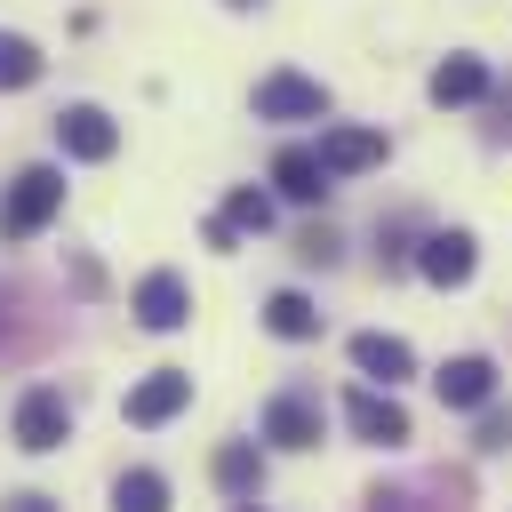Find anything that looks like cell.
I'll return each mask as SVG.
<instances>
[{"mask_svg": "<svg viewBox=\"0 0 512 512\" xmlns=\"http://www.w3.org/2000/svg\"><path fill=\"white\" fill-rule=\"evenodd\" d=\"M56 208H64V176H56V168H24V176L8 184V200H0V240H32V232H48Z\"/></svg>", "mask_w": 512, "mask_h": 512, "instance_id": "6da1fadb", "label": "cell"}, {"mask_svg": "<svg viewBox=\"0 0 512 512\" xmlns=\"http://www.w3.org/2000/svg\"><path fill=\"white\" fill-rule=\"evenodd\" d=\"M64 432H72L64 392H56V384H32V392L16 400V448H24V456H48V448H64Z\"/></svg>", "mask_w": 512, "mask_h": 512, "instance_id": "7a4b0ae2", "label": "cell"}, {"mask_svg": "<svg viewBox=\"0 0 512 512\" xmlns=\"http://www.w3.org/2000/svg\"><path fill=\"white\" fill-rule=\"evenodd\" d=\"M256 120H328V88L304 72H264L256 80Z\"/></svg>", "mask_w": 512, "mask_h": 512, "instance_id": "3957f363", "label": "cell"}, {"mask_svg": "<svg viewBox=\"0 0 512 512\" xmlns=\"http://www.w3.org/2000/svg\"><path fill=\"white\" fill-rule=\"evenodd\" d=\"M56 144H64V160H112L120 152V128H112L104 104H64L56 112Z\"/></svg>", "mask_w": 512, "mask_h": 512, "instance_id": "277c9868", "label": "cell"}, {"mask_svg": "<svg viewBox=\"0 0 512 512\" xmlns=\"http://www.w3.org/2000/svg\"><path fill=\"white\" fill-rule=\"evenodd\" d=\"M344 424H352L368 448H400V440H408V408H400L392 392H368V384L344 400Z\"/></svg>", "mask_w": 512, "mask_h": 512, "instance_id": "5b68a950", "label": "cell"}, {"mask_svg": "<svg viewBox=\"0 0 512 512\" xmlns=\"http://www.w3.org/2000/svg\"><path fill=\"white\" fill-rule=\"evenodd\" d=\"M384 136L376 128H320V168L328 176H368V168H384Z\"/></svg>", "mask_w": 512, "mask_h": 512, "instance_id": "8992f818", "label": "cell"}, {"mask_svg": "<svg viewBox=\"0 0 512 512\" xmlns=\"http://www.w3.org/2000/svg\"><path fill=\"white\" fill-rule=\"evenodd\" d=\"M128 312H136L152 336H168V328H184V320H192V296H184V280H176V272H144Z\"/></svg>", "mask_w": 512, "mask_h": 512, "instance_id": "52a82bcc", "label": "cell"}, {"mask_svg": "<svg viewBox=\"0 0 512 512\" xmlns=\"http://www.w3.org/2000/svg\"><path fill=\"white\" fill-rule=\"evenodd\" d=\"M432 392H440V408H488V392H496V360H480V352H456V360H440Z\"/></svg>", "mask_w": 512, "mask_h": 512, "instance_id": "ba28073f", "label": "cell"}, {"mask_svg": "<svg viewBox=\"0 0 512 512\" xmlns=\"http://www.w3.org/2000/svg\"><path fill=\"white\" fill-rule=\"evenodd\" d=\"M184 400H192V376H184V368H152V376H144V384L128 392V408H120V416L152 432V424H168V416H176Z\"/></svg>", "mask_w": 512, "mask_h": 512, "instance_id": "9c48e42d", "label": "cell"}, {"mask_svg": "<svg viewBox=\"0 0 512 512\" xmlns=\"http://www.w3.org/2000/svg\"><path fill=\"white\" fill-rule=\"evenodd\" d=\"M472 232H424V248H416V272L432 280V288H464L472 280Z\"/></svg>", "mask_w": 512, "mask_h": 512, "instance_id": "30bf717a", "label": "cell"}, {"mask_svg": "<svg viewBox=\"0 0 512 512\" xmlns=\"http://www.w3.org/2000/svg\"><path fill=\"white\" fill-rule=\"evenodd\" d=\"M352 368H360L368 384H400V376H416V352H408L400 336H384V328H360V336H352Z\"/></svg>", "mask_w": 512, "mask_h": 512, "instance_id": "8fae6325", "label": "cell"}, {"mask_svg": "<svg viewBox=\"0 0 512 512\" xmlns=\"http://www.w3.org/2000/svg\"><path fill=\"white\" fill-rule=\"evenodd\" d=\"M264 440H272V448H320V400L280 392V400L264 408Z\"/></svg>", "mask_w": 512, "mask_h": 512, "instance_id": "7c38bea8", "label": "cell"}, {"mask_svg": "<svg viewBox=\"0 0 512 512\" xmlns=\"http://www.w3.org/2000/svg\"><path fill=\"white\" fill-rule=\"evenodd\" d=\"M424 88H432V104H472V96H488V64L480 56H440Z\"/></svg>", "mask_w": 512, "mask_h": 512, "instance_id": "4fadbf2b", "label": "cell"}, {"mask_svg": "<svg viewBox=\"0 0 512 512\" xmlns=\"http://www.w3.org/2000/svg\"><path fill=\"white\" fill-rule=\"evenodd\" d=\"M272 184H280V192H288V200H320V192H328V184H336V176H328V168H320V152H304V144H288V152H280V160H272Z\"/></svg>", "mask_w": 512, "mask_h": 512, "instance_id": "5bb4252c", "label": "cell"}, {"mask_svg": "<svg viewBox=\"0 0 512 512\" xmlns=\"http://www.w3.org/2000/svg\"><path fill=\"white\" fill-rule=\"evenodd\" d=\"M264 328H272L280 344H304V336H320V312H312L304 288H280V296H264Z\"/></svg>", "mask_w": 512, "mask_h": 512, "instance_id": "9a60e30c", "label": "cell"}, {"mask_svg": "<svg viewBox=\"0 0 512 512\" xmlns=\"http://www.w3.org/2000/svg\"><path fill=\"white\" fill-rule=\"evenodd\" d=\"M216 488H224V496H256V488H264V456H256L248 440H224V448H216Z\"/></svg>", "mask_w": 512, "mask_h": 512, "instance_id": "2e32d148", "label": "cell"}, {"mask_svg": "<svg viewBox=\"0 0 512 512\" xmlns=\"http://www.w3.org/2000/svg\"><path fill=\"white\" fill-rule=\"evenodd\" d=\"M112 512H168V480H160L152 464H128V472L112 480Z\"/></svg>", "mask_w": 512, "mask_h": 512, "instance_id": "e0dca14e", "label": "cell"}, {"mask_svg": "<svg viewBox=\"0 0 512 512\" xmlns=\"http://www.w3.org/2000/svg\"><path fill=\"white\" fill-rule=\"evenodd\" d=\"M48 72V56L24 40V32H0V96H16V88H32Z\"/></svg>", "mask_w": 512, "mask_h": 512, "instance_id": "ac0fdd59", "label": "cell"}, {"mask_svg": "<svg viewBox=\"0 0 512 512\" xmlns=\"http://www.w3.org/2000/svg\"><path fill=\"white\" fill-rule=\"evenodd\" d=\"M224 224H232V232H264V224H272V200H264V192H248V184H240V192H232V200H224Z\"/></svg>", "mask_w": 512, "mask_h": 512, "instance_id": "d6986e66", "label": "cell"}, {"mask_svg": "<svg viewBox=\"0 0 512 512\" xmlns=\"http://www.w3.org/2000/svg\"><path fill=\"white\" fill-rule=\"evenodd\" d=\"M368 512H440V504H424V488H376Z\"/></svg>", "mask_w": 512, "mask_h": 512, "instance_id": "ffe728a7", "label": "cell"}, {"mask_svg": "<svg viewBox=\"0 0 512 512\" xmlns=\"http://www.w3.org/2000/svg\"><path fill=\"white\" fill-rule=\"evenodd\" d=\"M296 256H304V264H336V232H304Z\"/></svg>", "mask_w": 512, "mask_h": 512, "instance_id": "44dd1931", "label": "cell"}, {"mask_svg": "<svg viewBox=\"0 0 512 512\" xmlns=\"http://www.w3.org/2000/svg\"><path fill=\"white\" fill-rule=\"evenodd\" d=\"M480 448H488V456H496V448H512V416H504V408H496V416H480Z\"/></svg>", "mask_w": 512, "mask_h": 512, "instance_id": "7402d4cb", "label": "cell"}, {"mask_svg": "<svg viewBox=\"0 0 512 512\" xmlns=\"http://www.w3.org/2000/svg\"><path fill=\"white\" fill-rule=\"evenodd\" d=\"M0 512H64V504H56V496H40V488H24V496H8Z\"/></svg>", "mask_w": 512, "mask_h": 512, "instance_id": "603a6c76", "label": "cell"}, {"mask_svg": "<svg viewBox=\"0 0 512 512\" xmlns=\"http://www.w3.org/2000/svg\"><path fill=\"white\" fill-rule=\"evenodd\" d=\"M240 512H264V504H256V496H248V504H240Z\"/></svg>", "mask_w": 512, "mask_h": 512, "instance_id": "cb8c5ba5", "label": "cell"}, {"mask_svg": "<svg viewBox=\"0 0 512 512\" xmlns=\"http://www.w3.org/2000/svg\"><path fill=\"white\" fill-rule=\"evenodd\" d=\"M232 8H248V0H232Z\"/></svg>", "mask_w": 512, "mask_h": 512, "instance_id": "d4e9b609", "label": "cell"}]
</instances>
